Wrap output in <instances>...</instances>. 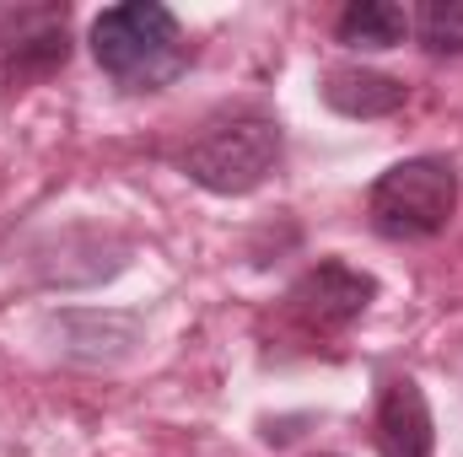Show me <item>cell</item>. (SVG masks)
<instances>
[{"label": "cell", "mask_w": 463, "mask_h": 457, "mask_svg": "<svg viewBox=\"0 0 463 457\" xmlns=\"http://www.w3.org/2000/svg\"><path fill=\"white\" fill-rule=\"evenodd\" d=\"M92 54L103 76L124 92H162L189 70V43L184 27L167 5L156 0H124L109 5L92 22Z\"/></svg>", "instance_id": "obj_1"}, {"label": "cell", "mask_w": 463, "mask_h": 457, "mask_svg": "<svg viewBox=\"0 0 463 457\" xmlns=\"http://www.w3.org/2000/svg\"><path fill=\"white\" fill-rule=\"evenodd\" d=\"M458 210V173L442 156H410L399 167H388L372 194H366V216L372 227L393 242H426L453 221Z\"/></svg>", "instance_id": "obj_2"}, {"label": "cell", "mask_w": 463, "mask_h": 457, "mask_svg": "<svg viewBox=\"0 0 463 457\" xmlns=\"http://www.w3.org/2000/svg\"><path fill=\"white\" fill-rule=\"evenodd\" d=\"M280 162V124L264 114L216 118L184 151V173L211 194H253Z\"/></svg>", "instance_id": "obj_3"}, {"label": "cell", "mask_w": 463, "mask_h": 457, "mask_svg": "<svg viewBox=\"0 0 463 457\" xmlns=\"http://www.w3.org/2000/svg\"><path fill=\"white\" fill-rule=\"evenodd\" d=\"M372 296H377V280H372V275L350 269L345 258H318V264L286 291V307H291V318H297L302 329L335 334V329L355 323V318L372 307Z\"/></svg>", "instance_id": "obj_4"}, {"label": "cell", "mask_w": 463, "mask_h": 457, "mask_svg": "<svg viewBox=\"0 0 463 457\" xmlns=\"http://www.w3.org/2000/svg\"><path fill=\"white\" fill-rule=\"evenodd\" d=\"M431 404L415 377H393L377 393V452L383 457H431Z\"/></svg>", "instance_id": "obj_5"}, {"label": "cell", "mask_w": 463, "mask_h": 457, "mask_svg": "<svg viewBox=\"0 0 463 457\" xmlns=\"http://www.w3.org/2000/svg\"><path fill=\"white\" fill-rule=\"evenodd\" d=\"M410 87L399 76H383V70H361V65H340L324 76V103L345 118H388L404 108Z\"/></svg>", "instance_id": "obj_6"}, {"label": "cell", "mask_w": 463, "mask_h": 457, "mask_svg": "<svg viewBox=\"0 0 463 457\" xmlns=\"http://www.w3.org/2000/svg\"><path fill=\"white\" fill-rule=\"evenodd\" d=\"M335 33H340V43H350V49H393V43L410 38V16L393 0H355V5L340 11Z\"/></svg>", "instance_id": "obj_7"}, {"label": "cell", "mask_w": 463, "mask_h": 457, "mask_svg": "<svg viewBox=\"0 0 463 457\" xmlns=\"http://www.w3.org/2000/svg\"><path fill=\"white\" fill-rule=\"evenodd\" d=\"M71 60V38H65V22H43L38 33H22L5 54V81L22 87V81H38L49 70H60Z\"/></svg>", "instance_id": "obj_8"}, {"label": "cell", "mask_w": 463, "mask_h": 457, "mask_svg": "<svg viewBox=\"0 0 463 457\" xmlns=\"http://www.w3.org/2000/svg\"><path fill=\"white\" fill-rule=\"evenodd\" d=\"M410 27H415V38H420L426 54L463 60V0H426Z\"/></svg>", "instance_id": "obj_9"}]
</instances>
